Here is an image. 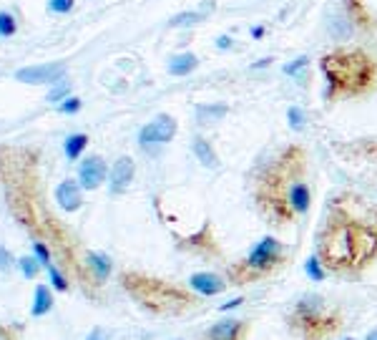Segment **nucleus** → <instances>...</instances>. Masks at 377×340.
Wrapping results in <instances>:
<instances>
[{"instance_id": "26", "label": "nucleus", "mask_w": 377, "mask_h": 340, "mask_svg": "<svg viewBox=\"0 0 377 340\" xmlns=\"http://www.w3.org/2000/svg\"><path fill=\"white\" fill-rule=\"evenodd\" d=\"M68 96H71V86H68V83H58L56 89L48 91V101H53V104H56V101H65Z\"/></svg>"}, {"instance_id": "16", "label": "nucleus", "mask_w": 377, "mask_h": 340, "mask_svg": "<svg viewBox=\"0 0 377 340\" xmlns=\"http://www.w3.org/2000/svg\"><path fill=\"white\" fill-rule=\"evenodd\" d=\"M196 66H199V59H196L194 53H179V56H174V59L169 61V74L186 76V74H191Z\"/></svg>"}, {"instance_id": "34", "label": "nucleus", "mask_w": 377, "mask_h": 340, "mask_svg": "<svg viewBox=\"0 0 377 340\" xmlns=\"http://www.w3.org/2000/svg\"><path fill=\"white\" fill-rule=\"evenodd\" d=\"M241 303H244V297H237V300H232V303L222 305V310H232V308H239Z\"/></svg>"}, {"instance_id": "39", "label": "nucleus", "mask_w": 377, "mask_h": 340, "mask_svg": "<svg viewBox=\"0 0 377 340\" xmlns=\"http://www.w3.org/2000/svg\"><path fill=\"white\" fill-rule=\"evenodd\" d=\"M345 340H355V338H345Z\"/></svg>"}, {"instance_id": "14", "label": "nucleus", "mask_w": 377, "mask_h": 340, "mask_svg": "<svg viewBox=\"0 0 377 340\" xmlns=\"http://www.w3.org/2000/svg\"><path fill=\"white\" fill-rule=\"evenodd\" d=\"M86 265H88L91 277L96 280V285H103V282L109 280V275H111V257L109 255H103V252H88Z\"/></svg>"}, {"instance_id": "13", "label": "nucleus", "mask_w": 377, "mask_h": 340, "mask_svg": "<svg viewBox=\"0 0 377 340\" xmlns=\"http://www.w3.org/2000/svg\"><path fill=\"white\" fill-rule=\"evenodd\" d=\"M56 202L58 207L65 209V212H76L83 204V194H80V184L73 182V179H65L56 187Z\"/></svg>"}, {"instance_id": "2", "label": "nucleus", "mask_w": 377, "mask_h": 340, "mask_svg": "<svg viewBox=\"0 0 377 340\" xmlns=\"http://www.w3.org/2000/svg\"><path fill=\"white\" fill-rule=\"evenodd\" d=\"M254 204L267 224L290 227L307 215L312 189L307 184V151L297 144L284 147L254 179Z\"/></svg>"}, {"instance_id": "17", "label": "nucleus", "mask_w": 377, "mask_h": 340, "mask_svg": "<svg viewBox=\"0 0 377 340\" xmlns=\"http://www.w3.org/2000/svg\"><path fill=\"white\" fill-rule=\"evenodd\" d=\"M51 308H53L51 288L38 285V288H36V297H33V308H30V315H33V318H43L45 312H51Z\"/></svg>"}, {"instance_id": "15", "label": "nucleus", "mask_w": 377, "mask_h": 340, "mask_svg": "<svg viewBox=\"0 0 377 340\" xmlns=\"http://www.w3.org/2000/svg\"><path fill=\"white\" fill-rule=\"evenodd\" d=\"M194 154H196V159L206 167V169H217L219 167V156H217V151L211 149V144L204 136H196L194 139Z\"/></svg>"}, {"instance_id": "10", "label": "nucleus", "mask_w": 377, "mask_h": 340, "mask_svg": "<svg viewBox=\"0 0 377 340\" xmlns=\"http://www.w3.org/2000/svg\"><path fill=\"white\" fill-rule=\"evenodd\" d=\"M133 174H136L133 159H131V156H118L116 162H114V167H111L109 189L114 194H124L131 187V182H133Z\"/></svg>"}, {"instance_id": "21", "label": "nucleus", "mask_w": 377, "mask_h": 340, "mask_svg": "<svg viewBox=\"0 0 377 340\" xmlns=\"http://www.w3.org/2000/svg\"><path fill=\"white\" fill-rule=\"evenodd\" d=\"M305 273H307V277H310V280L312 282H322V280H327V270L325 267H322V262H319V257L317 255H314V257H310L305 262Z\"/></svg>"}, {"instance_id": "33", "label": "nucleus", "mask_w": 377, "mask_h": 340, "mask_svg": "<svg viewBox=\"0 0 377 340\" xmlns=\"http://www.w3.org/2000/svg\"><path fill=\"white\" fill-rule=\"evenodd\" d=\"M217 45H219V48H229V45H232V38H229V36H219L217 38Z\"/></svg>"}, {"instance_id": "3", "label": "nucleus", "mask_w": 377, "mask_h": 340, "mask_svg": "<svg viewBox=\"0 0 377 340\" xmlns=\"http://www.w3.org/2000/svg\"><path fill=\"white\" fill-rule=\"evenodd\" d=\"M322 74L327 78V101L365 96L377 83V61L363 48H337L322 56Z\"/></svg>"}, {"instance_id": "12", "label": "nucleus", "mask_w": 377, "mask_h": 340, "mask_svg": "<svg viewBox=\"0 0 377 340\" xmlns=\"http://www.w3.org/2000/svg\"><path fill=\"white\" fill-rule=\"evenodd\" d=\"M188 285H191V290H196V293L204 295V297L222 295V293L229 288L226 277H222V275H217V273H196V275H191V277H188Z\"/></svg>"}, {"instance_id": "9", "label": "nucleus", "mask_w": 377, "mask_h": 340, "mask_svg": "<svg viewBox=\"0 0 377 340\" xmlns=\"http://www.w3.org/2000/svg\"><path fill=\"white\" fill-rule=\"evenodd\" d=\"M65 74L63 63H43V66H28L21 68L15 78L21 83H56Z\"/></svg>"}, {"instance_id": "5", "label": "nucleus", "mask_w": 377, "mask_h": 340, "mask_svg": "<svg viewBox=\"0 0 377 340\" xmlns=\"http://www.w3.org/2000/svg\"><path fill=\"white\" fill-rule=\"evenodd\" d=\"M121 285L141 308L156 315H179L196 305V297L186 288H179V285H171V282L144 273H124Z\"/></svg>"}, {"instance_id": "27", "label": "nucleus", "mask_w": 377, "mask_h": 340, "mask_svg": "<svg viewBox=\"0 0 377 340\" xmlns=\"http://www.w3.org/2000/svg\"><path fill=\"white\" fill-rule=\"evenodd\" d=\"M73 6H76V0H48V8L53 13H71Z\"/></svg>"}, {"instance_id": "28", "label": "nucleus", "mask_w": 377, "mask_h": 340, "mask_svg": "<svg viewBox=\"0 0 377 340\" xmlns=\"http://www.w3.org/2000/svg\"><path fill=\"white\" fill-rule=\"evenodd\" d=\"M33 250H36V259L41 262V265H45V267L53 265V262H51V252H48V247H45L43 242H36V244H33Z\"/></svg>"}, {"instance_id": "37", "label": "nucleus", "mask_w": 377, "mask_h": 340, "mask_svg": "<svg viewBox=\"0 0 377 340\" xmlns=\"http://www.w3.org/2000/svg\"><path fill=\"white\" fill-rule=\"evenodd\" d=\"M252 36L254 38H261V36H264V28H261V25H257V28L252 30Z\"/></svg>"}, {"instance_id": "25", "label": "nucleus", "mask_w": 377, "mask_h": 340, "mask_svg": "<svg viewBox=\"0 0 377 340\" xmlns=\"http://www.w3.org/2000/svg\"><path fill=\"white\" fill-rule=\"evenodd\" d=\"M202 18H204L202 13H179L171 18V25H174V28H179V25H194V23H199Z\"/></svg>"}, {"instance_id": "4", "label": "nucleus", "mask_w": 377, "mask_h": 340, "mask_svg": "<svg viewBox=\"0 0 377 340\" xmlns=\"http://www.w3.org/2000/svg\"><path fill=\"white\" fill-rule=\"evenodd\" d=\"M287 328L294 340H332L345 328V315L337 305L327 303V297L307 293L287 312Z\"/></svg>"}, {"instance_id": "1", "label": "nucleus", "mask_w": 377, "mask_h": 340, "mask_svg": "<svg viewBox=\"0 0 377 340\" xmlns=\"http://www.w3.org/2000/svg\"><path fill=\"white\" fill-rule=\"evenodd\" d=\"M314 255L334 277L360 280L377 262V204L355 192L332 197L319 224Z\"/></svg>"}, {"instance_id": "7", "label": "nucleus", "mask_w": 377, "mask_h": 340, "mask_svg": "<svg viewBox=\"0 0 377 340\" xmlns=\"http://www.w3.org/2000/svg\"><path fill=\"white\" fill-rule=\"evenodd\" d=\"M252 323L241 318H222L204 330L202 340H249Z\"/></svg>"}, {"instance_id": "18", "label": "nucleus", "mask_w": 377, "mask_h": 340, "mask_svg": "<svg viewBox=\"0 0 377 340\" xmlns=\"http://www.w3.org/2000/svg\"><path fill=\"white\" fill-rule=\"evenodd\" d=\"M345 3H347V13L355 25H360V28H365V30L372 28V15H370V10L365 8L363 0H345Z\"/></svg>"}, {"instance_id": "11", "label": "nucleus", "mask_w": 377, "mask_h": 340, "mask_svg": "<svg viewBox=\"0 0 377 340\" xmlns=\"http://www.w3.org/2000/svg\"><path fill=\"white\" fill-rule=\"evenodd\" d=\"M106 162H103L101 156H88L86 162L80 164L78 169V182L83 189H98V187L106 182Z\"/></svg>"}, {"instance_id": "36", "label": "nucleus", "mask_w": 377, "mask_h": 340, "mask_svg": "<svg viewBox=\"0 0 377 340\" xmlns=\"http://www.w3.org/2000/svg\"><path fill=\"white\" fill-rule=\"evenodd\" d=\"M365 340H377V326L372 328V330H367V335H365Z\"/></svg>"}, {"instance_id": "8", "label": "nucleus", "mask_w": 377, "mask_h": 340, "mask_svg": "<svg viewBox=\"0 0 377 340\" xmlns=\"http://www.w3.org/2000/svg\"><path fill=\"white\" fill-rule=\"evenodd\" d=\"M176 136V118L169 114H159L151 124H146L138 131V144L141 147H151V144H169Z\"/></svg>"}, {"instance_id": "35", "label": "nucleus", "mask_w": 377, "mask_h": 340, "mask_svg": "<svg viewBox=\"0 0 377 340\" xmlns=\"http://www.w3.org/2000/svg\"><path fill=\"white\" fill-rule=\"evenodd\" d=\"M86 340H103V333H101V328H94V330H91V335H88Z\"/></svg>"}, {"instance_id": "29", "label": "nucleus", "mask_w": 377, "mask_h": 340, "mask_svg": "<svg viewBox=\"0 0 377 340\" xmlns=\"http://www.w3.org/2000/svg\"><path fill=\"white\" fill-rule=\"evenodd\" d=\"M61 114H76V111H80V98H76V96H68L65 101H61V109H58Z\"/></svg>"}, {"instance_id": "19", "label": "nucleus", "mask_w": 377, "mask_h": 340, "mask_svg": "<svg viewBox=\"0 0 377 340\" xmlns=\"http://www.w3.org/2000/svg\"><path fill=\"white\" fill-rule=\"evenodd\" d=\"M229 114V106L226 104H214V106H196V118H199V124H209V121H219V118H224Z\"/></svg>"}, {"instance_id": "22", "label": "nucleus", "mask_w": 377, "mask_h": 340, "mask_svg": "<svg viewBox=\"0 0 377 340\" xmlns=\"http://www.w3.org/2000/svg\"><path fill=\"white\" fill-rule=\"evenodd\" d=\"M18 265H21L23 277H28V280H33V277L38 275V270H41V262H38L36 257H30V255H25V257L18 259Z\"/></svg>"}, {"instance_id": "23", "label": "nucleus", "mask_w": 377, "mask_h": 340, "mask_svg": "<svg viewBox=\"0 0 377 340\" xmlns=\"http://www.w3.org/2000/svg\"><path fill=\"white\" fill-rule=\"evenodd\" d=\"M48 277H51V285L58 290V293H65V290H68V280H65V275L61 273L56 265H48Z\"/></svg>"}, {"instance_id": "24", "label": "nucleus", "mask_w": 377, "mask_h": 340, "mask_svg": "<svg viewBox=\"0 0 377 340\" xmlns=\"http://www.w3.org/2000/svg\"><path fill=\"white\" fill-rule=\"evenodd\" d=\"M15 33V18L6 10H0V36L10 38Z\"/></svg>"}, {"instance_id": "38", "label": "nucleus", "mask_w": 377, "mask_h": 340, "mask_svg": "<svg viewBox=\"0 0 377 340\" xmlns=\"http://www.w3.org/2000/svg\"><path fill=\"white\" fill-rule=\"evenodd\" d=\"M272 63V59H264V61H259V63H254L252 68H264V66H269Z\"/></svg>"}, {"instance_id": "30", "label": "nucleus", "mask_w": 377, "mask_h": 340, "mask_svg": "<svg viewBox=\"0 0 377 340\" xmlns=\"http://www.w3.org/2000/svg\"><path fill=\"white\" fill-rule=\"evenodd\" d=\"M287 118H290L292 129H302V124H305V114L299 111L297 106H292L290 111H287Z\"/></svg>"}, {"instance_id": "20", "label": "nucleus", "mask_w": 377, "mask_h": 340, "mask_svg": "<svg viewBox=\"0 0 377 340\" xmlns=\"http://www.w3.org/2000/svg\"><path fill=\"white\" fill-rule=\"evenodd\" d=\"M88 147V136L86 134H71L68 139H65V144H63V149H65V156L68 159H78L80 154H83V149Z\"/></svg>"}, {"instance_id": "31", "label": "nucleus", "mask_w": 377, "mask_h": 340, "mask_svg": "<svg viewBox=\"0 0 377 340\" xmlns=\"http://www.w3.org/2000/svg\"><path fill=\"white\" fill-rule=\"evenodd\" d=\"M305 66H307V59H305V56H299V59L294 61V63H287V66H284V74H287V76H294V74H299V71H302Z\"/></svg>"}, {"instance_id": "32", "label": "nucleus", "mask_w": 377, "mask_h": 340, "mask_svg": "<svg viewBox=\"0 0 377 340\" xmlns=\"http://www.w3.org/2000/svg\"><path fill=\"white\" fill-rule=\"evenodd\" d=\"M10 265H13V257H10L6 247L0 244V270H3V273H8V270H10Z\"/></svg>"}, {"instance_id": "6", "label": "nucleus", "mask_w": 377, "mask_h": 340, "mask_svg": "<svg viewBox=\"0 0 377 340\" xmlns=\"http://www.w3.org/2000/svg\"><path fill=\"white\" fill-rule=\"evenodd\" d=\"M290 262V252L279 242L277 237L267 235L249 250L247 257L234 259L226 267V282L232 288H244V285H254V282H264L269 277L279 275Z\"/></svg>"}]
</instances>
